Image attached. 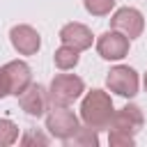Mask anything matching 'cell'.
Segmentation results:
<instances>
[{
    "mask_svg": "<svg viewBox=\"0 0 147 147\" xmlns=\"http://www.w3.org/2000/svg\"><path fill=\"white\" fill-rule=\"evenodd\" d=\"M46 129L53 138L67 142L69 138H74V133L80 129V124H78V117L67 106H53V110L46 115Z\"/></svg>",
    "mask_w": 147,
    "mask_h": 147,
    "instance_id": "3957f363",
    "label": "cell"
},
{
    "mask_svg": "<svg viewBox=\"0 0 147 147\" xmlns=\"http://www.w3.org/2000/svg\"><path fill=\"white\" fill-rule=\"evenodd\" d=\"M32 142H39V145H48V138H46V136H41V133L28 131V133L21 138V145H32Z\"/></svg>",
    "mask_w": 147,
    "mask_h": 147,
    "instance_id": "e0dca14e",
    "label": "cell"
},
{
    "mask_svg": "<svg viewBox=\"0 0 147 147\" xmlns=\"http://www.w3.org/2000/svg\"><path fill=\"white\" fill-rule=\"evenodd\" d=\"M108 142H110L113 147H117V145H126V147H131L136 140H133V136H129V133H124V131H115V129H110V133H108Z\"/></svg>",
    "mask_w": 147,
    "mask_h": 147,
    "instance_id": "2e32d148",
    "label": "cell"
},
{
    "mask_svg": "<svg viewBox=\"0 0 147 147\" xmlns=\"http://www.w3.org/2000/svg\"><path fill=\"white\" fill-rule=\"evenodd\" d=\"M92 30L83 23H67L62 30H60V41L76 48V51H87L92 46Z\"/></svg>",
    "mask_w": 147,
    "mask_h": 147,
    "instance_id": "8fae6325",
    "label": "cell"
},
{
    "mask_svg": "<svg viewBox=\"0 0 147 147\" xmlns=\"http://www.w3.org/2000/svg\"><path fill=\"white\" fill-rule=\"evenodd\" d=\"M18 140V126L11 119H0V147L14 145Z\"/></svg>",
    "mask_w": 147,
    "mask_h": 147,
    "instance_id": "5bb4252c",
    "label": "cell"
},
{
    "mask_svg": "<svg viewBox=\"0 0 147 147\" xmlns=\"http://www.w3.org/2000/svg\"><path fill=\"white\" fill-rule=\"evenodd\" d=\"M18 103L21 108L30 115V117H41L48 108H51V96H48V90L44 85H30L21 96H18Z\"/></svg>",
    "mask_w": 147,
    "mask_h": 147,
    "instance_id": "9c48e42d",
    "label": "cell"
},
{
    "mask_svg": "<svg viewBox=\"0 0 147 147\" xmlns=\"http://www.w3.org/2000/svg\"><path fill=\"white\" fill-rule=\"evenodd\" d=\"M110 28L117 30V32H122V34H126L129 39H136V37H140L142 30H145V18H142V14H140L138 9H133V7H122V9H117V11L113 14Z\"/></svg>",
    "mask_w": 147,
    "mask_h": 147,
    "instance_id": "5b68a950",
    "label": "cell"
},
{
    "mask_svg": "<svg viewBox=\"0 0 147 147\" xmlns=\"http://www.w3.org/2000/svg\"><path fill=\"white\" fill-rule=\"evenodd\" d=\"M142 124H145V115H142L140 106H136V103L122 106L119 110L113 113V119H110V129L124 131V133H129V136H136V133L142 129Z\"/></svg>",
    "mask_w": 147,
    "mask_h": 147,
    "instance_id": "52a82bcc",
    "label": "cell"
},
{
    "mask_svg": "<svg viewBox=\"0 0 147 147\" xmlns=\"http://www.w3.org/2000/svg\"><path fill=\"white\" fill-rule=\"evenodd\" d=\"M106 85H108V90L110 92H115V94H119V96H136L138 94V87H140V78H138V74H136V69H131V67H126V64H117V67H113L110 71H108V76H106Z\"/></svg>",
    "mask_w": 147,
    "mask_h": 147,
    "instance_id": "277c9868",
    "label": "cell"
},
{
    "mask_svg": "<svg viewBox=\"0 0 147 147\" xmlns=\"http://www.w3.org/2000/svg\"><path fill=\"white\" fill-rule=\"evenodd\" d=\"M5 71V78H7V87H9V94L14 96H21L30 85H32V69L23 62V60H11L2 67Z\"/></svg>",
    "mask_w": 147,
    "mask_h": 147,
    "instance_id": "ba28073f",
    "label": "cell"
},
{
    "mask_svg": "<svg viewBox=\"0 0 147 147\" xmlns=\"http://www.w3.org/2000/svg\"><path fill=\"white\" fill-rule=\"evenodd\" d=\"M113 101L110 96L103 92V90H92L85 94L83 103H80V119L92 126V129H106L110 126V119H113Z\"/></svg>",
    "mask_w": 147,
    "mask_h": 147,
    "instance_id": "6da1fadb",
    "label": "cell"
},
{
    "mask_svg": "<svg viewBox=\"0 0 147 147\" xmlns=\"http://www.w3.org/2000/svg\"><path fill=\"white\" fill-rule=\"evenodd\" d=\"M145 90H147V74H145Z\"/></svg>",
    "mask_w": 147,
    "mask_h": 147,
    "instance_id": "d6986e66",
    "label": "cell"
},
{
    "mask_svg": "<svg viewBox=\"0 0 147 147\" xmlns=\"http://www.w3.org/2000/svg\"><path fill=\"white\" fill-rule=\"evenodd\" d=\"M78 53H80V51H76V48H71V46L62 44V46L55 51L53 62H55V67H57V69H62V71L74 69V67L78 64Z\"/></svg>",
    "mask_w": 147,
    "mask_h": 147,
    "instance_id": "7c38bea8",
    "label": "cell"
},
{
    "mask_svg": "<svg viewBox=\"0 0 147 147\" xmlns=\"http://www.w3.org/2000/svg\"><path fill=\"white\" fill-rule=\"evenodd\" d=\"M83 92H85L83 78H78V76H74V74H57V76L51 80V87H48L51 106H69V103H74Z\"/></svg>",
    "mask_w": 147,
    "mask_h": 147,
    "instance_id": "7a4b0ae2",
    "label": "cell"
},
{
    "mask_svg": "<svg viewBox=\"0 0 147 147\" xmlns=\"http://www.w3.org/2000/svg\"><path fill=\"white\" fill-rule=\"evenodd\" d=\"M129 37L117 32V30H108L96 39V53L103 60H122L129 53Z\"/></svg>",
    "mask_w": 147,
    "mask_h": 147,
    "instance_id": "8992f818",
    "label": "cell"
},
{
    "mask_svg": "<svg viewBox=\"0 0 147 147\" xmlns=\"http://www.w3.org/2000/svg\"><path fill=\"white\" fill-rule=\"evenodd\" d=\"M9 94V87H7V78H5V71L0 69V99Z\"/></svg>",
    "mask_w": 147,
    "mask_h": 147,
    "instance_id": "ac0fdd59",
    "label": "cell"
},
{
    "mask_svg": "<svg viewBox=\"0 0 147 147\" xmlns=\"http://www.w3.org/2000/svg\"><path fill=\"white\" fill-rule=\"evenodd\" d=\"M83 5L92 16H108L115 7V0H83Z\"/></svg>",
    "mask_w": 147,
    "mask_h": 147,
    "instance_id": "9a60e30c",
    "label": "cell"
},
{
    "mask_svg": "<svg viewBox=\"0 0 147 147\" xmlns=\"http://www.w3.org/2000/svg\"><path fill=\"white\" fill-rule=\"evenodd\" d=\"M64 145H69V147H96L99 145V136H96V129H92V126H80L76 133H74V138H69Z\"/></svg>",
    "mask_w": 147,
    "mask_h": 147,
    "instance_id": "4fadbf2b",
    "label": "cell"
},
{
    "mask_svg": "<svg viewBox=\"0 0 147 147\" xmlns=\"http://www.w3.org/2000/svg\"><path fill=\"white\" fill-rule=\"evenodd\" d=\"M9 39L21 55H34L41 46V37L32 25H14L9 30Z\"/></svg>",
    "mask_w": 147,
    "mask_h": 147,
    "instance_id": "30bf717a",
    "label": "cell"
}]
</instances>
